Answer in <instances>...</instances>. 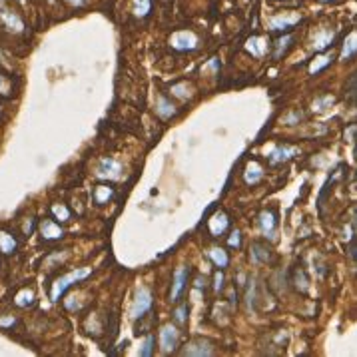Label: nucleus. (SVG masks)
<instances>
[{
  "label": "nucleus",
  "mask_w": 357,
  "mask_h": 357,
  "mask_svg": "<svg viewBox=\"0 0 357 357\" xmlns=\"http://www.w3.org/2000/svg\"><path fill=\"white\" fill-rule=\"evenodd\" d=\"M90 275V269H76V271H72L68 275H62L60 280H56V284L52 287V300L54 302H58V298L68 289L72 287L74 284H78L80 280H84V277H88Z\"/></svg>",
  "instance_id": "obj_1"
},
{
  "label": "nucleus",
  "mask_w": 357,
  "mask_h": 357,
  "mask_svg": "<svg viewBox=\"0 0 357 357\" xmlns=\"http://www.w3.org/2000/svg\"><path fill=\"white\" fill-rule=\"evenodd\" d=\"M154 304V300H152V293H150V289H146V287H140L138 289V293H136V302H134V307H132V318L134 320H142L144 315L150 311V307Z\"/></svg>",
  "instance_id": "obj_2"
},
{
  "label": "nucleus",
  "mask_w": 357,
  "mask_h": 357,
  "mask_svg": "<svg viewBox=\"0 0 357 357\" xmlns=\"http://www.w3.org/2000/svg\"><path fill=\"white\" fill-rule=\"evenodd\" d=\"M160 345L164 353L174 351L176 345H178V329L172 327V325H164L160 331Z\"/></svg>",
  "instance_id": "obj_3"
},
{
  "label": "nucleus",
  "mask_w": 357,
  "mask_h": 357,
  "mask_svg": "<svg viewBox=\"0 0 357 357\" xmlns=\"http://www.w3.org/2000/svg\"><path fill=\"white\" fill-rule=\"evenodd\" d=\"M186 284H188V268H180L174 273V286H172V293H170V300L172 302H178Z\"/></svg>",
  "instance_id": "obj_4"
},
{
  "label": "nucleus",
  "mask_w": 357,
  "mask_h": 357,
  "mask_svg": "<svg viewBox=\"0 0 357 357\" xmlns=\"http://www.w3.org/2000/svg\"><path fill=\"white\" fill-rule=\"evenodd\" d=\"M40 233H42L44 240H60V237L64 235L62 228L58 226L56 220H44V222L40 224Z\"/></svg>",
  "instance_id": "obj_5"
},
{
  "label": "nucleus",
  "mask_w": 357,
  "mask_h": 357,
  "mask_svg": "<svg viewBox=\"0 0 357 357\" xmlns=\"http://www.w3.org/2000/svg\"><path fill=\"white\" fill-rule=\"evenodd\" d=\"M120 172V164L112 158H106V160L100 162L98 166V176H110V178H116Z\"/></svg>",
  "instance_id": "obj_6"
},
{
  "label": "nucleus",
  "mask_w": 357,
  "mask_h": 357,
  "mask_svg": "<svg viewBox=\"0 0 357 357\" xmlns=\"http://www.w3.org/2000/svg\"><path fill=\"white\" fill-rule=\"evenodd\" d=\"M18 248L16 240L12 237V233L0 232V251L2 253H14Z\"/></svg>",
  "instance_id": "obj_7"
},
{
  "label": "nucleus",
  "mask_w": 357,
  "mask_h": 357,
  "mask_svg": "<svg viewBox=\"0 0 357 357\" xmlns=\"http://www.w3.org/2000/svg\"><path fill=\"white\" fill-rule=\"evenodd\" d=\"M226 228H228V217L224 214H215L210 220V232H212V235H220Z\"/></svg>",
  "instance_id": "obj_8"
},
{
  "label": "nucleus",
  "mask_w": 357,
  "mask_h": 357,
  "mask_svg": "<svg viewBox=\"0 0 357 357\" xmlns=\"http://www.w3.org/2000/svg\"><path fill=\"white\" fill-rule=\"evenodd\" d=\"M260 224H262V230H264V233L266 235H271L273 233V230H275V217H273V214L271 212H264V214L260 215Z\"/></svg>",
  "instance_id": "obj_9"
},
{
  "label": "nucleus",
  "mask_w": 357,
  "mask_h": 357,
  "mask_svg": "<svg viewBox=\"0 0 357 357\" xmlns=\"http://www.w3.org/2000/svg\"><path fill=\"white\" fill-rule=\"evenodd\" d=\"M291 154H295V150H293V148H277L275 152H271V158H269V162H271V164H280V162L287 160Z\"/></svg>",
  "instance_id": "obj_10"
},
{
  "label": "nucleus",
  "mask_w": 357,
  "mask_h": 357,
  "mask_svg": "<svg viewBox=\"0 0 357 357\" xmlns=\"http://www.w3.org/2000/svg\"><path fill=\"white\" fill-rule=\"evenodd\" d=\"M210 255H212V260H214V264L217 266V268H226V266L230 264V257H228V253H226L224 250L214 248V250L210 251Z\"/></svg>",
  "instance_id": "obj_11"
},
{
  "label": "nucleus",
  "mask_w": 357,
  "mask_h": 357,
  "mask_svg": "<svg viewBox=\"0 0 357 357\" xmlns=\"http://www.w3.org/2000/svg\"><path fill=\"white\" fill-rule=\"evenodd\" d=\"M110 197H112V188H108V186H98V188L94 190V200H96V204H106Z\"/></svg>",
  "instance_id": "obj_12"
},
{
  "label": "nucleus",
  "mask_w": 357,
  "mask_h": 357,
  "mask_svg": "<svg viewBox=\"0 0 357 357\" xmlns=\"http://www.w3.org/2000/svg\"><path fill=\"white\" fill-rule=\"evenodd\" d=\"M246 180H248V184H257L262 180V168L257 164H250L248 172H246Z\"/></svg>",
  "instance_id": "obj_13"
},
{
  "label": "nucleus",
  "mask_w": 357,
  "mask_h": 357,
  "mask_svg": "<svg viewBox=\"0 0 357 357\" xmlns=\"http://www.w3.org/2000/svg\"><path fill=\"white\" fill-rule=\"evenodd\" d=\"M268 257H269L268 248H264L262 244H255L253 246V251H251V260L253 262H268Z\"/></svg>",
  "instance_id": "obj_14"
},
{
  "label": "nucleus",
  "mask_w": 357,
  "mask_h": 357,
  "mask_svg": "<svg viewBox=\"0 0 357 357\" xmlns=\"http://www.w3.org/2000/svg\"><path fill=\"white\" fill-rule=\"evenodd\" d=\"M32 304H34V293L32 291L24 289L22 293L16 295V305H20V307H26V305H32Z\"/></svg>",
  "instance_id": "obj_15"
},
{
  "label": "nucleus",
  "mask_w": 357,
  "mask_h": 357,
  "mask_svg": "<svg viewBox=\"0 0 357 357\" xmlns=\"http://www.w3.org/2000/svg\"><path fill=\"white\" fill-rule=\"evenodd\" d=\"M52 212H54V215H56V220H60V222H66V220L70 217V212H68L62 204H60V206H58V204L52 206Z\"/></svg>",
  "instance_id": "obj_16"
},
{
  "label": "nucleus",
  "mask_w": 357,
  "mask_h": 357,
  "mask_svg": "<svg viewBox=\"0 0 357 357\" xmlns=\"http://www.w3.org/2000/svg\"><path fill=\"white\" fill-rule=\"evenodd\" d=\"M10 90H12L10 88V82L0 74V94H2V96H10Z\"/></svg>",
  "instance_id": "obj_17"
},
{
  "label": "nucleus",
  "mask_w": 357,
  "mask_h": 357,
  "mask_svg": "<svg viewBox=\"0 0 357 357\" xmlns=\"http://www.w3.org/2000/svg\"><path fill=\"white\" fill-rule=\"evenodd\" d=\"M186 311H188V305H182V307H178L176 309V322L180 323V325H184V322H186Z\"/></svg>",
  "instance_id": "obj_18"
},
{
  "label": "nucleus",
  "mask_w": 357,
  "mask_h": 357,
  "mask_svg": "<svg viewBox=\"0 0 357 357\" xmlns=\"http://www.w3.org/2000/svg\"><path fill=\"white\" fill-rule=\"evenodd\" d=\"M152 345H154V338L150 335V338L146 340V343H144V349H142V355L144 357L152 355Z\"/></svg>",
  "instance_id": "obj_19"
},
{
  "label": "nucleus",
  "mask_w": 357,
  "mask_h": 357,
  "mask_svg": "<svg viewBox=\"0 0 357 357\" xmlns=\"http://www.w3.org/2000/svg\"><path fill=\"white\" fill-rule=\"evenodd\" d=\"M170 108V104H166V100L164 98H160V114L166 118V116H170V114H174V110H168Z\"/></svg>",
  "instance_id": "obj_20"
},
{
  "label": "nucleus",
  "mask_w": 357,
  "mask_h": 357,
  "mask_svg": "<svg viewBox=\"0 0 357 357\" xmlns=\"http://www.w3.org/2000/svg\"><path fill=\"white\" fill-rule=\"evenodd\" d=\"M230 246H233V248H237V246H240V232L232 233V237H230Z\"/></svg>",
  "instance_id": "obj_21"
},
{
  "label": "nucleus",
  "mask_w": 357,
  "mask_h": 357,
  "mask_svg": "<svg viewBox=\"0 0 357 357\" xmlns=\"http://www.w3.org/2000/svg\"><path fill=\"white\" fill-rule=\"evenodd\" d=\"M222 282H224V275L215 273V289H222Z\"/></svg>",
  "instance_id": "obj_22"
},
{
  "label": "nucleus",
  "mask_w": 357,
  "mask_h": 357,
  "mask_svg": "<svg viewBox=\"0 0 357 357\" xmlns=\"http://www.w3.org/2000/svg\"><path fill=\"white\" fill-rule=\"evenodd\" d=\"M14 320H0V325H12Z\"/></svg>",
  "instance_id": "obj_23"
},
{
  "label": "nucleus",
  "mask_w": 357,
  "mask_h": 357,
  "mask_svg": "<svg viewBox=\"0 0 357 357\" xmlns=\"http://www.w3.org/2000/svg\"><path fill=\"white\" fill-rule=\"evenodd\" d=\"M70 2H76V4H80V2H82V0H70Z\"/></svg>",
  "instance_id": "obj_24"
}]
</instances>
